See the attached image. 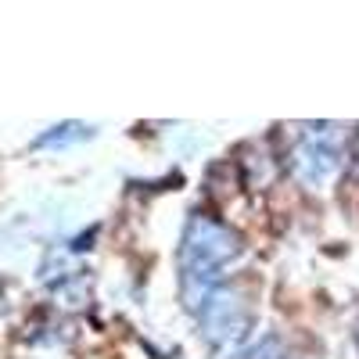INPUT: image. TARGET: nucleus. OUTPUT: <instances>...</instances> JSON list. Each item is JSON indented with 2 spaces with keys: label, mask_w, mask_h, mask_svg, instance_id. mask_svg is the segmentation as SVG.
I'll return each mask as SVG.
<instances>
[{
  "label": "nucleus",
  "mask_w": 359,
  "mask_h": 359,
  "mask_svg": "<svg viewBox=\"0 0 359 359\" xmlns=\"http://www.w3.org/2000/svg\"><path fill=\"white\" fill-rule=\"evenodd\" d=\"M241 252V237L212 216L194 212L180 237V277H184V306L198 313L205 298L219 287V269Z\"/></svg>",
  "instance_id": "1"
},
{
  "label": "nucleus",
  "mask_w": 359,
  "mask_h": 359,
  "mask_svg": "<svg viewBox=\"0 0 359 359\" xmlns=\"http://www.w3.org/2000/svg\"><path fill=\"white\" fill-rule=\"evenodd\" d=\"M198 316H201V334H205V341L212 348H233L237 341H245L248 331H252L248 306L226 284H219L212 294L205 298V306L198 309Z\"/></svg>",
  "instance_id": "2"
},
{
  "label": "nucleus",
  "mask_w": 359,
  "mask_h": 359,
  "mask_svg": "<svg viewBox=\"0 0 359 359\" xmlns=\"http://www.w3.org/2000/svg\"><path fill=\"white\" fill-rule=\"evenodd\" d=\"M341 155H338V147L331 140H323V137H309L294 147V169L302 180H309V184H323V180H331L334 169H338Z\"/></svg>",
  "instance_id": "3"
},
{
  "label": "nucleus",
  "mask_w": 359,
  "mask_h": 359,
  "mask_svg": "<svg viewBox=\"0 0 359 359\" xmlns=\"http://www.w3.org/2000/svg\"><path fill=\"white\" fill-rule=\"evenodd\" d=\"M86 137H94V130H90V126H83V123H62V126L47 130L43 137H36L33 147H65V144H76V140H86Z\"/></svg>",
  "instance_id": "4"
},
{
  "label": "nucleus",
  "mask_w": 359,
  "mask_h": 359,
  "mask_svg": "<svg viewBox=\"0 0 359 359\" xmlns=\"http://www.w3.org/2000/svg\"><path fill=\"white\" fill-rule=\"evenodd\" d=\"M284 348H280V338L269 334V338H259L255 345H248L245 352H237L233 359H280Z\"/></svg>",
  "instance_id": "5"
}]
</instances>
